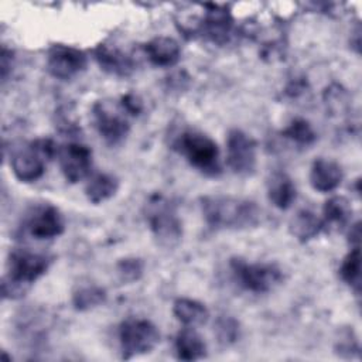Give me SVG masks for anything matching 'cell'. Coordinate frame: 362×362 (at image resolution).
Masks as SVG:
<instances>
[{"label":"cell","instance_id":"obj_1","mask_svg":"<svg viewBox=\"0 0 362 362\" xmlns=\"http://www.w3.org/2000/svg\"><path fill=\"white\" fill-rule=\"evenodd\" d=\"M201 209L214 229H247L260 221V209L253 201L230 195H205L201 198Z\"/></svg>","mask_w":362,"mask_h":362},{"label":"cell","instance_id":"obj_2","mask_svg":"<svg viewBox=\"0 0 362 362\" xmlns=\"http://www.w3.org/2000/svg\"><path fill=\"white\" fill-rule=\"evenodd\" d=\"M52 257L28 249H14L7 259L1 288L4 298H20L48 270Z\"/></svg>","mask_w":362,"mask_h":362},{"label":"cell","instance_id":"obj_3","mask_svg":"<svg viewBox=\"0 0 362 362\" xmlns=\"http://www.w3.org/2000/svg\"><path fill=\"white\" fill-rule=\"evenodd\" d=\"M173 147L202 174L208 177L221 174L219 148L209 136L198 130H184L177 136Z\"/></svg>","mask_w":362,"mask_h":362},{"label":"cell","instance_id":"obj_4","mask_svg":"<svg viewBox=\"0 0 362 362\" xmlns=\"http://www.w3.org/2000/svg\"><path fill=\"white\" fill-rule=\"evenodd\" d=\"M58 147L51 139H37L13 151L10 167L21 182H34L45 173V164L57 156Z\"/></svg>","mask_w":362,"mask_h":362},{"label":"cell","instance_id":"obj_5","mask_svg":"<svg viewBox=\"0 0 362 362\" xmlns=\"http://www.w3.org/2000/svg\"><path fill=\"white\" fill-rule=\"evenodd\" d=\"M146 219L150 230L163 246H174L182 236V225L174 205L163 195L150 197L146 205Z\"/></svg>","mask_w":362,"mask_h":362},{"label":"cell","instance_id":"obj_6","mask_svg":"<svg viewBox=\"0 0 362 362\" xmlns=\"http://www.w3.org/2000/svg\"><path fill=\"white\" fill-rule=\"evenodd\" d=\"M119 342L123 359L146 355L160 342L157 327L146 318H127L119 327Z\"/></svg>","mask_w":362,"mask_h":362},{"label":"cell","instance_id":"obj_7","mask_svg":"<svg viewBox=\"0 0 362 362\" xmlns=\"http://www.w3.org/2000/svg\"><path fill=\"white\" fill-rule=\"evenodd\" d=\"M236 283L252 293H269L283 281L281 270L272 263H247L240 257L230 260Z\"/></svg>","mask_w":362,"mask_h":362},{"label":"cell","instance_id":"obj_8","mask_svg":"<svg viewBox=\"0 0 362 362\" xmlns=\"http://www.w3.org/2000/svg\"><path fill=\"white\" fill-rule=\"evenodd\" d=\"M64 229L65 221L61 211L48 202L35 204L23 219V230L38 240L54 239L62 235Z\"/></svg>","mask_w":362,"mask_h":362},{"label":"cell","instance_id":"obj_9","mask_svg":"<svg viewBox=\"0 0 362 362\" xmlns=\"http://www.w3.org/2000/svg\"><path fill=\"white\" fill-rule=\"evenodd\" d=\"M122 105L99 100L93 106V122L98 133L107 144H119L126 139L130 124Z\"/></svg>","mask_w":362,"mask_h":362},{"label":"cell","instance_id":"obj_10","mask_svg":"<svg viewBox=\"0 0 362 362\" xmlns=\"http://www.w3.org/2000/svg\"><path fill=\"white\" fill-rule=\"evenodd\" d=\"M256 141L243 130L232 129L226 137V161L238 175H252L256 170Z\"/></svg>","mask_w":362,"mask_h":362},{"label":"cell","instance_id":"obj_11","mask_svg":"<svg viewBox=\"0 0 362 362\" xmlns=\"http://www.w3.org/2000/svg\"><path fill=\"white\" fill-rule=\"evenodd\" d=\"M86 64L88 58L85 52L69 45L55 44L49 48L47 55L48 72L54 78L62 81L72 79L74 76L85 71Z\"/></svg>","mask_w":362,"mask_h":362},{"label":"cell","instance_id":"obj_12","mask_svg":"<svg viewBox=\"0 0 362 362\" xmlns=\"http://www.w3.org/2000/svg\"><path fill=\"white\" fill-rule=\"evenodd\" d=\"M57 158L66 181L76 184L85 180L92 168V150L81 143H68L58 148Z\"/></svg>","mask_w":362,"mask_h":362},{"label":"cell","instance_id":"obj_13","mask_svg":"<svg viewBox=\"0 0 362 362\" xmlns=\"http://www.w3.org/2000/svg\"><path fill=\"white\" fill-rule=\"evenodd\" d=\"M233 20L229 11L218 6H209V10L205 13L199 31L208 40L216 44H225L232 33Z\"/></svg>","mask_w":362,"mask_h":362},{"label":"cell","instance_id":"obj_14","mask_svg":"<svg viewBox=\"0 0 362 362\" xmlns=\"http://www.w3.org/2000/svg\"><path fill=\"white\" fill-rule=\"evenodd\" d=\"M344 178L341 165L329 158H317L310 170V184L318 192H331Z\"/></svg>","mask_w":362,"mask_h":362},{"label":"cell","instance_id":"obj_15","mask_svg":"<svg viewBox=\"0 0 362 362\" xmlns=\"http://www.w3.org/2000/svg\"><path fill=\"white\" fill-rule=\"evenodd\" d=\"M93 55H95V59L98 61L99 66L110 75L129 76L134 69L133 59L115 47L100 44L95 49Z\"/></svg>","mask_w":362,"mask_h":362},{"label":"cell","instance_id":"obj_16","mask_svg":"<svg viewBox=\"0 0 362 362\" xmlns=\"http://www.w3.org/2000/svg\"><path fill=\"white\" fill-rule=\"evenodd\" d=\"M148 61L156 66L168 68L180 61L181 49L178 42L171 37H156L144 47Z\"/></svg>","mask_w":362,"mask_h":362},{"label":"cell","instance_id":"obj_17","mask_svg":"<svg viewBox=\"0 0 362 362\" xmlns=\"http://www.w3.org/2000/svg\"><path fill=\"white\" fill-rule=\"evenodd\" d=\"M297 189L293 180L281 171L273 173L267 180V198L279 209H288L296 201Z\"/></svg>","mask_w":362,"mask_h":362},{"label":"cell","instance_id":"obj_18","mask_svg":"<svg viewBox=\"0 0 362 362\" xmlns=\"http://www.w3.org/2000/svg\"><path fill=\"white\" fill-rule=\"evenodd\" d=\"M174 348L180 361H198L206 356L205 341L191 327H185L177 334Z\"/></svg>","mask_w":362,"mask_h":362},{"label":"cell","instance_id":"obj_19","mask_svg":"<svg viewBox=\"0 0 362 362\" xmlns=\"http://www.w3.org/2000/svg\"><path fill=\"white\" fill-rule=\"evenodd\" d=\"M324 229V222L310 209L298 211L288 223L290 233L300 242L314 239Z\"/></svg>","mask_w":362,"mask_h":362},{"label":"cell","instance_id":"obj_20","mask_svg":"<svg viewBox=\"0 0 362 362\" xmlns=\"http://www.w3.org/2000/svg\"><path fill=\"white\" fill-rule=\"evenodd\" d=\"M173 313L182 325L191 328L204 325L209 318V311L205 304L192 298L175 300L173 305Z\"/></svg>","mask_w":362,"mask_h":362},{"label":"cell","instance_id":"obj_21","mask_svg":"<svg viewBox=\"0 0 362 362\" xmlns=\"http://www.w3.org/2000/svg\"><path fill=\"white\" fill-rule=\"evenodd\" d=\"M324 228L339 230L348 225L352 216V206L345 197L335 195L325 201L322 208Z\"/></svg>","mask_w":362,"mask_h":362},{"label":"cell","instance_id":"obj_22","mask_svg":"<svg viewBox=\"0 0 362 362\" xmlns=\"http://www.w3.org/2000/svg\"><path fill=\"white\" fill-rule=\"evenodd\" d=\"M119 189V180L107 173H98L89 178L85 195L89 202L100 204L110 199Z\"/></svg>","mask_w":362,"mask_h":362},{"label":"cell","instance_id":"obj_23","mask_svg":"<svg viewBox=\"0 0 362 362\" xmlns=\"http://www.w3.org/2000/svg\"><path fill=\"white\" fill-rule=\"evenodd\" d=\"M106 301V291L95 284L79 286L72 294V304L79 311H88Z\"/></svg>","mask_w":362,"mask_h":362},{"label":"cell","instance_id":"obj_24","mask_svg":"<svg viewBox=\"0 0 362 362\" xmlns=\"http://www.w3.org/2000/svg\"><path fill=\"white\" fill-rule=\"evenodd\" d=\"M341 279L355 290V293L361 291V252L359 246H354L349 253L344 257L339 267Z\"/></svg>","mask_w":362,"mask_h":362},{"label":"cell","instance_id":"obj_25","mask_svg":"<svg viewBox=\"0 0 362 362\" xmlns=\"http://www.w3.org/2000/svg\"><path fill=\"white\" fill-rule=\"evenodd\" d=\"M283 136L296 141L297 144H301V146H310L317 139V134H315L314 129L311 127V124L305 119H300V117L294 119L283 130Z\"/></svg>","mask_w":362,"mask_h":362},{"label":"cell","instance_id":"obj_26","mask_svg":"<svg viewBox=\"0 0 362 362\" xmlns=\"http://www.w3.org/2000/svg\"><path fill=\"white\" fill-rule=\"evenodd\" d=\"M215 332L221 344H233L239 338V322L232 317H221L216 321Z\"/></svg>","mask_w":362,"mask_h":362},{"label":"cell","instance_id":"obj_27","mask_svg":"<svg viewBox=\"0 0 362 362\" xmlns=\"http://www.w3.org/2000/svg\"><path fill=\"white\" fill-rule=\"evenodd\" d=\"M119 279L123 283H133L137 281L143 274V262L136 257L122 259L116 266Z\"/></svg>","mask_w":362,"mask_h":362},{"label":"cell","instance_id":"obj_28","mask_svg":"<svg viewBox=\"0 0 362 362\" xmlns=\"http://www.w3.org/2000/svg\"><path fill=\"white\" fill-rule=\"evenodd\" d=\"M120 105L122 107L126 110L127 115H139L141 112V102L140 99L133 95V93H127L124 96H122V100H120Z\"/></svg>","mask_w":362,"mask_h":362},{"label":"cell","instance_id":"obj_29","mask_svg":"<svg viewBox=\"0 0 362 362\" xmlns=\"http://www.w3.org/2000/svg\"><path fill=\"white\" fill-rule=\"evenodd\" d=\"M337 349L339 354L342 352H348L351 354V351H358V346H356V342L352 339L351 341V332L348 331L346 334L341 335L339 337V341H338V345H337Z\"/></svg>","mask_w":362,"mask_h":362},{"label":"cell","instance_id":"obj_30","mask_svg":"<svg viewBox=\"0 0 362 362\" xmlns=\"http://www.w3.org/2000/svg\"><path fill=\"white\" fill-rule=\"evenodd\" d=\"M349 242L354 246H359V238H361V228H359V222H356L354 226H351L349 230Z\"/></svg>","mask_w":362,"mask_h":362}]
</instances>
